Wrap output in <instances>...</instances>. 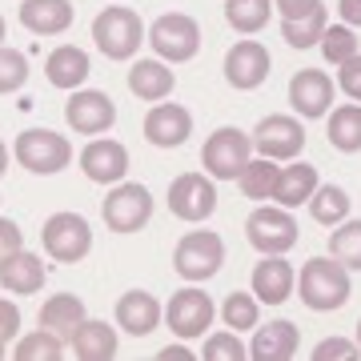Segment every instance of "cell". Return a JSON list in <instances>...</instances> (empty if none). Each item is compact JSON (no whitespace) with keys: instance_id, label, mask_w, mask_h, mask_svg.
<instances>
[{"instance_id":"cell-15","label":"cell","mask_w":361,"mask_h":361,"mask_svg":"<svg viewBox=\"0 0 361 361\" xmlns=\"http://www.w3.org/2000/svg\"><path fill=\"white\" fill-rule=\"evenodd\" d=\"M189 137H193V113L185 104L157 101L145 113V141L157 145V149H180Z\"/></svg>"},{"instance_id":"cell-23","label":"cell","mask_w":361,"mask_h":361,"mask_svg":"<svg viewBox=\"0 0 361 361\" xmlns=\"http://www.w3.org/2000/svg\"><path fill=\"white\" fill-rule=\"evenodd\" d=\"M73 0H25L20 4V25L32 37H61L73 28Z\"/></svg>"},{"instance_id":"cell-44","label":"cell","mask_w":361,"mask_h":361,"mask_svg":"<svg viewBox=\"0 0 361 361\" xmlns=\"http://www.w3.org/2000/svg\"><path fill=\"white\" fill-rule=\"evenodd\" d=\"M337 13L349 28H361V0H337Z\"/></svg>"},{"instance_id":"cell-47","label":"cell","mask_w":361,"mask_h":361,"mask_svg":"<svg viewBox=\"0 0 361 361\" xmlns=\"http://www.w3.org/2000/svg\"><path fill=\"white\" fill-rule=\"evenodd\" d=\"M4 353H8V341H4V337H0V361H4Z\"/></svg>"},{"instance_id":"cell-32","label":"cell","mask_w":361,"mask_h":361,"mask_svg":"<svg viewBox=\"0 0 361 361\" xmlns=\"http://www.w3.org/2000/svg\"><path fill=\"white\" fill-rule=\"evenodd\" d=\"M269 16H273V0H225V20L245 37L261 32L269 25Z\"/></svg>"},{"instance_id":"cell-39","label":"cell","mask_w":361,"mask_h":361,"mask_svg":"<svg viewBox=\"0 0 361 361\" xmlns=\"http://www.w3.org/2000/svg\"><path fill=\"white\" fill-rule=\"evenodd\" d=\"M361 357V345L349 341V337H325L313 345V361H357Z\"/></svg>"},{"instance_id":"cell-30","label":"cell","mask_w":361,"mask_h":361,"mask_svg":"<svg viewBox=\"0 0 361 361\" xmlns=\"http://www.w3.org/2000/svg\"><path fill=\"white\" fill-rule=\"evenodd\" d=\"M221 322H225V329H233V334H253L261 325L257 293H253V289H249V293H229L221 301Z\"/></svg>"},{"instance_id":"cell-42","label":"cell","mask_w":361,"mask_h":361,"mask_svg":"<svg viewBox=\"0 0 361 361\" xmlns=\"http://www.w3.org/2000/svg\"><path fill=\"white\" fill-rule=\"evenodd\" d=\"M0 337L4 341L20 337V305L16 301H4V297H0Z\"/></svg>"},{"instance_id":"cell-10","label":"cell","mask_w":361,"mask_h":361,"mask_svg":"<svg viewBox=\"0 0 361 361\" xmlns=\"http://www.w3.org/2000/svg\"><path fill=\"white\" fill-rule=\"evenodd\" d=\"M245 237H249V245L257 249L261 257H269V253H289V249L297 245L301 229H297V217L289 213V209L261 205V209H253V213H249Z\"/></svg>"},{"instance_id":"cell-25","label":"cell","mask_w":361,"mask_h":361,"mask_svg":"<svg viewBox=\"0 0 361 361\" xmlns=\"http://www.w3.org/2000/svg\"><path fill=\"white\" fill-rule=\"evenodd\" d=\"M317 169L310 161H289V165L277 173V189H273V201L281 209H297V205H310V197L317 193Z\"/></svg>"},{"instance_id":"cell-37","label":"cell","mask_w":361,"mask_h":361,"mask_svg":"<svg viewBox=\"0 0 361 361\" xmlns=\"http://www.w3.org/2000/svg\"><path fill=\"white\" fill-rule=\"evenodd\" d=\"M25 80H28V56L20 49L0 44V97L20 92V89H25Z\"/></svg>"},{"instance_id":"cell-29","label":"cell","mask_w":361,"mask_h":361,"mask_svg":"<svg viewBox=\"0 0 361 361\" xmlns=\"http://www.w3.org/2000/svg\"><path fill=\"white\" fill-rule=\"evenodd\" d=\"M329 145L337 153H361V104H341L329 113Z\"/></svg>"},{"instance_id":"cell-26","label":"cell","mask_w":361,"mask_h":361,"mask_svg":"<svg viewBox=\"0 0 361 361\" xmlns=\"http://www.w3.org/2000/svg\"><path fill=\"white\" fill-rule=\"evenodd\" d=\"M85 317H89V310H85V301H80L77 293H52L49 301L40 305V329L65 337V341H73V334L80 329Z\"/></svg>"},{"instance_id":"cell-22","label":"cell","mask_w":361,"mask_h":361,"mask_svg":"<svg viewBox=\"0 0 361 361\" xmlns=\"http://www.w3.org/2000/svg\"><path fill=\"white\" fill-rule=\"evenodd\" d=\"M92 73V61L89 52L77 49V44H61V49L49 52V61H44V77H49L52 89L61 92H77Z\"/></svg>"},{"instance_id":"cell-8","label":"cell","mask_w":361,"mask_h":361,"mask_svg":"<svg viewBox=\"0 0 361 361\" xmlns=\"http://www.w3.org/2000/svg\"><path fill=\"white\" fill-rule=\"evenodd\" d=\"M217 322V305H213V297L201 289V285H185L177 293L169 297L165 305V325L169 334L180 337V341H193V337L209 334V325Z\"/></svg>"},{"instance_id":"cell-12","label":"cell","mask_w":361,"mask_h":361,"mask_svg":"<svg viewBox=\"0 0 361 361\" xmlns=\"http://www.w3.org/2000/svg\"><path fill=\"white\" fill-rule=\"evenodd\" d=\"M65 121H68V129L80 133V137H104L116 125V104L101 89H77V92H68Z\"/></svg>"},{"instance_id":"cell-35","label":"cell","mask_w":361,"mask_h":361,"mask_svg":"<svg viewBox=\"0 0 361 361\" xmlns=\"http://www.w3.org/2000/svg\"><path fill=\"white\" fill-rule=\"evenodd\" d=\"M317 49H322V56L329 61V65H345L349 56H357V52H361L357 28H349L345 20H341V25H325L322 40H317Z\"/></svg>"},{"instance_id":"cell-9","label":"cell","mask_w":361,"mask_h":361,"mask_svg":"<svg viewBox=\"0 0 361 361\" xmlns=\"http://www.w3.org/2000/svg\"><path fill=\"white\" fill-rule=\"evenodd\" d=\"M149 44H153V52L161 61L185 65L201 49V25L189 13H165V16H157L153 28H149Z\"/></svg>"},{"instance_id":"cell-1","label":"cell","mask_w":361,"mask_h":361,"mask_svg":"<svg viewBox=\"0 0 361 361\" xmlns=\"http://www.w3.org/2000/svg\"><path fill=\"white\" fill-rule=\"evenodd\" d=\"M297 293L313 313H334L349 301L353 281H349V269L337 257H310L297 273Z\"/></svg>"},{"instance_id":"cell-7","label":"cell","mask_w":361,"mask_h":361,"mask_svg":"<svg viewBox=\"0 0 361 361\" xmlns=\"http://www.w3.org/2000/svg\"><path fill=\"white\" fill-rule=\"evenodd\" d=\"M13 157H16V165L25 169V173L52 177V173L68 169V161H73V145H68L61 133H52V129H25L20 137H16V145H13Z\"/></svg>"},{"instance_id":"cell-4","label":"cell","mask_w":361,"mask_h":361,"mask_svg":"<svg viewBox=\"0 0 361 361\" xmlns=\"http://www.w3.org/2000/svg\"><path fill=\"white\" fill-rule=\"evenodd\" d=\"M221 265H225V241H221V233H213V229L185 233L177 241V249H173V269L193 285L217 277Z\"/></svg>"},{"instance_id":"cell-5","label":"cell","mask_w":361,"mask_h":361,"mask_svg":"<svg viewBox=\"0 0 361 361\" xmlns=\"http://www.w3.org/2000/svg\"><path fill=\"white\" fill-rule=\"evenodd\" d=\"M40 245L56 265H77L92 253V225L80 213H52L40 229Z\"/></svg>"},{"instance_id":"cell-18","label":"cell","mask_w":361,"mask_h":361,"mask_svg":"<svg viewBox=\"0 0 361 361\" xmlns=\"http://www.w3.org/2000/svg\"><path fill=\"white\" fill-rule=\"evenodd\" d=\"M165 322V310L149 289H129L121 293L116 301V329L121 334H133V337H149L157 325Z\"/></svg>"},{"instance_id":"cell-19","label":"cell","mask_w":361,"mask_h":361,"mask_svg":"<svg viewBox=\"0 0 361 361\" xmlns=\"http://www.w3.org/2000/svg\"><path fill=\"white\" fill-rule=\"evenodd\" d=\"M293 289H297V273L285 261V253H269V257L257 261V269H253V293H257V301L285 305L293 297Z\"/></svg>"},{"instance_id":"cell-31","label":"cell","mask_w":361,"mask_h":361,"mask_svg":"<svg viewBox=\"0 0 361 361\" xmlns=\"http://www.w3.org/2000/svg\"><path fill=\"white\" fill-rule=\"evenodd\" d=\"M349 209H353V201H349V193L341 185H317V193L310 197L313 221H317V225H329V229L349 217Z\"/></svg>"},{"instance_id":"cell-45","label":"cell","mask_w":361,"mask_h":361,"mask_svg":"<svg viewBox=\"0 0 361 361\" xmlns=\"http://www.w3.org/2000/svg\"><path fill=\"white\" fill-rule=\"evenodd\" d=\"M157 357H161V361H197V353H193V349H185V345H165Z\"/></svg>"},{"instance_id":"cell-34","label":"cell","mask_w":361,"mask_h":361,"mask_svg":"<svg viewBox=\"0 0 361 361\" xmlns=\"http://www.w3.org/2000/svg\"><path fill=\"white\" fill-rule=\"evenodd\" d=\"M325 4H317L313 13H305V16H293V20H281V37H285V44L289 49H313L317 40H322V32H325Z\"/></svg>"},{"instance_id":"cell-13","label":"cell","mask_w":361,"mask_h":361,"mask_svg":"<svg viewBox=\"0 0 361 361\" xmlns=\"http://www.w3.org/2000/svg\"><path fill=\"white\" fill-rule=\"evenodd\" d=\"M253 149L261 157H273V161H297L305 149V125L285 113L261 116L257 129H253Z\"/></svg>"},{"instance_id":"cell-28","label":"cell","mask_w":361,"mask_h":361,"mask_svg":"<svg viewBox=\"0 0 361 361\" xmlns=\"http://www.w3.org/2000/svg\"><path fill=\"white\" fill-rule=\"evenodd\" d=\"M277 161L273 157H253L245 169H241V177H237V185H241V193L249 197V201H273V189H277Z\"/></svg>"},{"instance_id":"cell-41","label":"cell","mask_w":361,"mask_h":361,"mask_svg":"<svg viewBox=\"0 0 361 361\" xmlns=\"http://www.w3.org/2000/svg\"><path fill=\"white\" fill-rule=\"evenodd\" d=\"M16 249H25V233L13 217H0V261H8Z\"/></svg>"},{"instance_id":"cell-17","label":"cell","mask_w":361,"mask_h":361,"mask_svg":"<svg viewBox=\"0 0 361 361\" xmlns=\"http://www.w3.org/2000/svg\"><path fill=\"white\" fill-rule=\"evenodd\" d=\"M334 92H337V80H329L322 68H301L289 80V104L305 121H317V116L329 113L334 109Z\"/></svg>"},{"instance_id":"cell-16","label":"cell","mask_w":361,"mask_h":361,"mask_svg":"<svg viewBox=\"0 0 361 361\" xmlns=\"http://www.w3.org/2000/svg\"><path fill=\"white\" fill-rule=\"evenodd\" d=\"M80 173L92 185H121L129 177V149L121 141H89L80 149Z\"/></svg>"},{"instance_id":"cell-11","label":"cell","mask_w":361,"mask_h":361,"mask_svg":"<svg viewBox=\"0 0 361 361\" xmlns=\"http://www.w3.org/2000/svg\"><path fill=\"white\" fill-rule=\"evenodd\" d=\"M169 213L189 225H201L205 217L217 213V185L205 173H180L169 185Z\"/></svg>"},{"instance_id":"cell-33","label":"cell","mask_w":361,"mask_h":361,"mask_svg":"<svg viewBox=\"0 0 361 361\" xmlns=\"http://www.w3.org/2000/svg\"><path fill=\"white\" fill-rule=\"evenodd\" d=\"M16 361H61L65 357V337L49 334V329H37V334H20L13 345Z\"/></svg>"},{"instance_id":"cell-27","label":"cell","mask_w":361,"mask_h":361,"mask_svg":"<svg viewBox=\"0 0 361 361\" xmlns=\"http://www.w3.org/2000/svg\"><path fill=\"white\" fill-rule=\"evenodd\" d=\"M116 349H121V334H116L109 322L85 317L80 329L73 334V353H77L80 361H113Z\"/></svg>"},{"instance_id":"cell-20","label":"cell","mask_w":361,"mask_h":361,"mask_svg":"<svg viewBox=\"0 0 361 361\" xmlns=\"http://www.w3.org/2000/svg\"><path fill=\"white\" fill-rule=\"evenodd\" d=\"M297 345H301V329L293 322L277 317V322L257 325V334L249 341V357L253 361H293Z\"/></svg>"},{"instance_id":"cell-36","label":"cell","mask_w":361,"mask_h":361,"mask_svg":"<svg viewBox=\"0 0 361 361\" xmlns=\"http://www.w3.org/2000/svg\"><path fill=\"white\" fill-rule=\"evenodd\" d=\"M329 257H337L349 273L361 269V221H341L334 225V237H329Z\"/></svg>"},{"instance_id":"cell-46","label":"cell","mask_w":361,"mask_h":361,"mask_svg":"<svg viewBox=\"0 0 361 361\" xmlns=\"http://www.w3.org/2000/svg\"><path fill=\"white\" fill-rule=\"evenodd\" d=\"M4 169H8V145L0 141V177H4Z\"/></svg>"},{"instance_id":"cell-3","label":"cell","mask_w":361,"mask_h":361,"mask_svg":"<svg viewBox=\"0 0 361 361\" xmlns=\"http://www.w3.org/2000/svg\"><path fill=\"white\" fill-rule=\"evenodd\" d=\"M92 44L109 61H133L137 49L145 44L141 16L133 13V8H125V4H113V8L97 13V20H92Z\"/></svg>"},{"instance_id":"cell-40","label":"cell","mask_w":361,"mask_h":361,"mask_svg":"<svg viewBox=\"0 0 361 361\" xmlns=\"http://www.w3.org/2000/svg\"><path fill=\"white\" fill-rule=\"evenodd\" d=\"M337 89L345 92L349 101L361 104V52L357 56H349L345 65H337Z\"/></svg>"},{"instance_id":"cell-48","label":"cell","mask_w":361,"mask_h":361,"mask_svg":"<svg viewBox=\"0 0 361 361\" xmlns=\"http://www.w3.org/2000/svg\"><path fill=\"white\" fill-rule=\"evenodd\" d=\"M4 32H8V25H4V16H0V44H4Z\"/></svg>"},{"instance_id":"cell-49","label":"cell","mask_w":361,"mask_h":361,"mask_svg":"<svg viewBox=\"0 0 361 361\" xmlns=\"http://www.w3.org/2000/svg\"><path fill=\"white\" fill-rule=\"evenodd\" d=\"M357 345H361V322H357Z\"/></svg>"},{"instance_id":"cell-14","label":"cell","mask_w":361,"mask_h":361,"mask_svg":"<svg viewBox=\"0 0 361 361\" xmlns=\"http://www.w3.org/2000/svg\"><path fill=\"white\" fill-rule=\"evenodd\" d=\"M269 49L261 44V40H237L229 52H225V80H229L233 89H241V92H253L265 85V77H269Z\"/></svg>"},{"instance_id":"cell-2","label":"cell","mask_w":361,"mask_h":361,"mask_svg":"<svg viewBox=\"0 0 361 361\" xmlns=\"http://www.w3.org/2000/svg\"><path fill=\"white\" fill-rule=\"evenodd\" d=\"M101 217H104V229L109 233H141L149 221H153V193L145 189L141 180H121V185H109L104 193V205H101Z\"/></svg>"},{"instance_id":"cell-21","label":"cell","mask_w":361,"mask_h":361,"mask_svg":"<svg viewBox=\"0 0 361 361\" xmlns=\"http://www.w3.org/2000/svg\"><path fill=\"white\" fill-rule=\"evenodd\" d=\"M49 281V269L40 253H28V249H16L8 261H0V289H8L13 297H32L44 289Z\"/></svg>"},{"instance_id":"cell-38","label":"cell","mask_w":361,"mask_h":361,"mask_svg":"<svg viewBox=\"0 0 361 361\" xmlns=\"http://www.w3.org/2000/svg\"><path fill=\"white\" fill-rule=\"evenodd\" d=\"M201 357L205 361H245L249 345H241V337L225 329V334H209L205 345H201Z\"/></svg>"},{"instance_id":"cell-24","label":"cell","mask_w":361,"mask_h":361,"mask_svg":"<svg viewBox=\"0 0 361 361\" xmlns=\"http://www.w3.org/2000/svg\"><path fill=\"white\" fill-rule=\"evenodd\" d=\"M177 89V77H173V65L169 61H161V56H153V61H137V65L129 68V92L137 97V101H169V92Z\"/></svg>"},{"instance_id":"cell-43","label":"cell","mask_w":361,"mask_h":361,"mask_svg":"<svg viewBox=\"0 0 361 361\" xmlns=\"http://www.w3.org/2000/svg\"><path fill=\"white\" fill-rule=\"evenodd\" d=\"M322 0H273V8L281 13V20H293V16H305V13H313Z\"/></svg>"},{"instance_id":"cell-6","label":"cell","mask_w":361,"mask_h":361,"mask_svg":"<svg viewBox=\"0 0 361 361\" xmlns=\"http://www.w3.org/2000/svg\"><path fill=\"white\" fill-rule=\"evenodd\" d=\"M253 133H241L237 125H225L201 145V165H205L209 177L217 180H237L241 177V169L253 161Z\"/></svg>"}]
</instances>
